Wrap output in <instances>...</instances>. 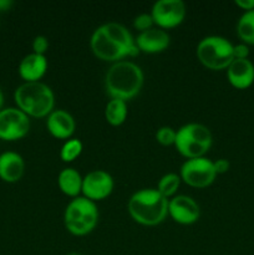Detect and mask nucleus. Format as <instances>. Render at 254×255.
Instances as JSON below:
<instances>
[{
	"mask_svg": "<svg viewBox=\"0 0 254 255\" xmlns=\"http://www.w3.org/2000/svg\"><path fill=\"white\" fill-rule=\"evenodd\" d=\"M25 162L17 152L0 153V178L7 183H15L24 176Z\"/></svg>",
	"mask_w": 254,
	"mask_h": 255,
	"instance_id": "nucleus-17",
	"label": "nucleus"
},
{
	"mask_svg": "<svg viewBox=\"0 0 254 255\" xmlns=\"http://www.w3.org/2000/svg\"><path fill=\"white\" fill-rule=\"evenodd\" d=\"M84 149V144L79 138H69L64 142L60 149V158L64 162H74L75 159L79 158Z\"/></svg>",
	"mask_w": 254,
	"mask_h": 255,
	"instance_id": "nucleus-22",
	"label": "nucleus"
},
{
	"mask_svg": "<svg viewBox=\"0 0 254 255\" xmlns=\"http://www.w3.org/2000/svg\"><path fill=\"white\" fill-rule=\"evenodd\" d=\"M236 5L241 9H243L244 11H251L254 10V0H236Z\"/></svg>",
	"mask_w": 254,
	"mask_h": 255,
	"instance_id": "nucleus-28",
	"label": "nucleus"
},
{
	"mask_svg": "<svg viewBox=\"0 0 254 255\" xmlns=\"http://www.w3.org/2000/svg\"><path fill=\"white\" fill-rule=\"evenodd\" d=\"M90 46L95 56L104 61L117 62L138 55L136 41L129 30L119 22H106L92 32Z\"/></svg>",
	"mask_w": 254,
	"mask_h": 255,
	"instance_id": "nucleus-1",
	"label": "nucleus"
},
{
	"mask_svg": "<svg viewBox=\"0 0 254 255\" xmlns=\"http://www.w3.org/2000/svg\"><path fill=\"white\" fill-rule=\"evenodd\" d=\"M227 77L236 89H248L254 82V64L249 59H234L227 67Z\"/></svg>",
	"mask_w": 254,
	"mask_h": 255,
	"instance_id": "nucleus-14",
	"label": "nucleus"
},
{
	"mask_svg": "<svg viewBox=\"0 0 254 255\" xmlns=\"http://www.w3.org/2000/svg\"><path fill=\"white\" fill-rule=\"evenodd\" d=\"M153 25H154V21L151 12H142V14H138L133 19V27L139 32H143V31H147V30L152 29Z\"/></svg>",
	"mask_w": 254,
	"mask_h": 255,
	"instance_id": "nucleus-24",
	"label": "nucleus"
},
{
	"mask_svg": "<svg viewBox=\"0 0 254 255\" xmlns=\"http://www.w3.org/2000/svg\"><path fill=\"white\" fill-rule=\"evenodd\" d=\"M177 131L169 126H162L157 129L156 132V139L159 144L162 146H174V141H176Z\"/></svg>",
	"mask_w": 254,
	"mask_h": 255,
	"instance_id": "nucleus-23",
	"label": "nucleus"
},
{
	"mask_svg": "<svg viewBox=\"0 0 254 255\" xmlns=\"http://www.w3.org/2000/svg\"><path fill=\"white\" fill-rule=\"evenodd\" d=\"M233 55H234V59H248V56H249L248 45L244 44V42L234 45Z\"/></svg>",
	"mask_w": 254,
	"mask_h": 255,
	"instance_id": "nucleus-26",
	"label": "nucleus"
},
{
	"mask_svg": "<svg viewBox=\"0 0 254 255\" xmlns=\"http://www.w3.org/2000/svg\"><path fill=\"white\" fill-rule=\"evenodd\" d=\"M168 216L176 223L189 226L198 221L201 209L198 203L192 197L179 194L168 199Z\"/></svg>",
	"mask_w": 254,
	"mask_h": 255,
	"instance_id": "nucleus-12",
	"label": "nucleus"
},
{
	"mask_svg": "<svg viewBox=\"0 0 254 255\" xmlns=\"http://www.w3.org/2000/svg\"><path fill=\"white\" fill-rule=\"evenodd\" d=\"M237 34L244 44L254 45V10L244 11L237 22Z\"/></svg>",
	"mask_w": 254,
	"mask_h": 255,
	"instance_id": "nucleus-20",
	"label": "nucleus"
},
{
	"mask_svg": "<svg viewBox=\"0 0 254 255\" xmlns=\"http://www.w3.org/2000/svg\"><path fill=\"white\" fill-rule=\"evenodd\" d=\"M179 177L188 186L206 188L213 183L217 177L214 162L206 156L186 159L179 171Z\"/></svg>",
	"mask_w": 254,
	"mask_h": 255,
	"instance_id": "nucleus-8",
	"label": "nucleus"
},
{
	"mask_svg": "<svg viewBox=\"0 0 254 255\" xmlns=\"http://www.w3.org/2000/svg\"><path fill=\"white\" fill-rule=\"evenodd\" d=\"M15 104L27 116L47 117L55 106V95L51 87L41 81L24 82L14 94Z\"/></svg>",
	"mask_w": 254,
	"mask_h": 255,
	"instance_id": "nucleus-4",
	"label": "nucleus"
},
{
	"mask_svg": "<svg viewBox=\"0 0 254 255\" xmlns=\"http://www.w3.org/2000/svg\"><path fill=\"white\" fill-rule=\"evenodd\" d=\"M12 6L11 0H0V11H6Z\"/></svg>",
	"mask_w": 254,
	"mask_h": 255,
	"instance_id": "nucleus-29",
	"label": "nucleus"
},
{
	"mask_svg": "<svg viewBox=\"0 0 254 255\" xmlns=\"http://www.w3.org/2000/svg\"><path fill=\"white\" fill-rule=\"evenodd\" d=\"M47 59L45 55L39 54H27L26 56L22 57L20 61L17 71H19L20 77L25 82H36L44 77L47 71Z\"/></svg>",
	"mask_w": 254,
	"mask_h": 255,
	"instance_id": "nucleus-16",
	"label": "nucleus"
},
{
	"mask_svg": "<svg viewBox=\"0 0 254 255\" xmlns=\"http://www.w3.org/2000/svg\"><path fill=\"white\" fill-rule=\"evenodd\" d=\"M144 75L141 67L128 60L114 62L105 76V89L111 99L128 101L139 94Z\"/></svg>",
	"mask_w": 254,
	"mask_h": 255,
	"instance_id": "nucleus-2",
	"label": "nucleus"
},
{
	"mask_svg": "<svg viewBox=\"0 0 254 255\" xmlns=\"http://www.w3.org/2000/svg\"><path fill=\"white\" fill-rule=\"evenodd\" d=\"M131 218L138 224L153 227L168 216V199L157 188H143L131 196L127 204Z\"/></svg>",
	"mask_w": 254,
	"mask_h": 255,
	"instance_id": "nucleus-3",
	"label": "nucleus"
},
{
	"mask_svg": "<svg viewBox=\"0 0 254 255\" xmlns=\"http://www.w3.org/2000/svg\"><path fill=\"white\" fill-rule=\"evenodd\" d=\"M127 102L111 99L105 107V119L111 126H121L127 119Z\"/></svg>",
	"mask_w": 254,
	"mask_h": 255,
	"instance_id": "nucleus-19",
	"label": "nucleus"
},
{
	"mask_svg": "<svg viewBox=\"0 0 254 255\" xmlns=\"http://www.w3.org/2000/svg\"><path fill=\"white\" fill-rule=\"evenodd\" d=\"M82 179L84 177L77 169L67 167L62 169L57 176V186L65 196L76 198L82 193Z\"/></svg>",
	"mask_w": 254,
	"mask_h": 255,
	"instance_id": "nucleus-18",
	"label": "nucleus"
},
{
	"mask_svg": "<svg viewBox=\"0 0 254 255\" xmlns=\"http://www.w3.org/2000/svg\"><path fill=\"white\" fill-rule=\"evenodd\" d=\"M212 143V132L204 125L191 122L177 129L174 147L187 159L204 157L211 149Z\"/></svg>",
	"mask_w": 254,
	"mask_h": 255,
	"instance_id": "nucleus-6",
	"label": "nucleus"
},
{
	"mask_svg": "<svg viewBox=\"0 0 254 255\" xmlns=\"http://www.w3.org/2000/svg\"><path fill=\"white\" fill-rule=\"evenodd\" d=\"M213 162H214V169H216L217 176H218V174L227 173V172L229 171V168H231V162L226 158H219Z\"/></svg>",
	"mask_w": 254,
	"mask_h": 255,
	"instance_id": "nucleus-27",
	"label": "nucleus"
},
{
	"mask_svg": "<svg viewBox=\"0 0 254 255\" xmlns=\"http://www.w3.org/2000/svg\"><path fill=\"white\" fill-rule=\"evenodd\" d=\"M66 255H82V254H80V253H69V254H66Z\"/></svg>",
	"mask_w": 254,
	"mask_h": 255,
	"instance_id": "nucleus-31",
	"label": "nucleus"
},
{
	"mask_svg": "<svg viewBox=\"0 0 254 255\" xmlns=\"http://www.w3.org/2000/svg\"><path fill=\"white\" fill-rule=\"evenodd\" d=\"M4 109V94H2V90L0 87V111Z\"/></svg>",
	"mask_w": 254,
	"mask_h": 255,
	"instance_id": "nucleus-30",
	"label": "nucleus"
},
{
	"mask_svg": "<svg viewBox=\"0 0 254 255\" xmlns=\"http://www.w3.org/2000/svg\"><path fill=\"white\" fill-rule=\"evenodd\" d=\"M99 222V208L96 202L80 196L72 198L65 208V228L72 236L82 237L91 233Z\"/></svg>",
	"mask_w": 254,
	"mask_h": 255,
	"instance_id": "nucleus-5",
	"label": "nucleus"
},
{
	"mask_svg": "<svg viewBox=\"0 0 254 255\" xmlns=\"http://www.w3.org/2000/svg\"><path fill=\"white\" fill-rule=\"evenodd\" d=\"M31 47L34 54L45 55L47 50H49V40H47V37L44 36V35H37V36H35L34 40H32Z\"/></svg>",
	"mask_w": 254,
	"mask_h": 255,
	"instance_id": "nucleus-25",
	"label": "nucleus"
},
{
	"mask_svg": "<svg viewBox=\"0 0 254 255\" xmlns=\"http://www.w3.org/2000/svg\"><path fill=\"white\" fill-rule=\"evenodd\" d=\"M233 46L226 37L211 35L198 42L196 54L203 66L218 71L227 69L234 60Z\"/></svg>",
	"mask_w": 254,
	"mask_h": 255,
	"instance_id": "nucleus-7",
	"label": "nucleus"
},
{
	"mask_svg": "<svg viewBox=\"0 0 254 255\" xmlns=\"http://www.w3.org/2000/svg\"><path fill=\"white\" fill-rule=\"evenodd\" d=\"M46 127L55 138L69 139L76 129V122L72 115L65 110H54L47 116Z\"/></svg>",
	"mask_w": 254,
	"mask_h": 255,
	"instance_id": "nucleus-15",
	"label": "nucleus"
},
{
	"mask_svg": "<svg viewBox=\"0 0 254 255\" xmlns=\"http://www.w3.org/2000/svg\"><path fill=\"white\" fill-rule=\"evenodd\" d=\"M187 7L182 0H158L153 4L151 15L159 29H173L182 24L186 17Z\"/></svg>",
	"mask_w": 254,
	"mask_h": 255,
	"instance_id": "nucleus-10",
	"label": "nucleus"
},
{
	"mask_svg": "<svg viewBox=\"0 0 254 255\" xmlns=\"http://www.w3.org/2000/svg\"><path fill=\"white\" fill-rule=\"evenodd\" d=\"M139 52L144 54H158L164 51L171 44V36L168 32L159 27H152L147 31L139 32L134 39Z\"/></svg>",
	"mask_w": 254,
	"mask_h": 255,
	"instance_id": "nucleus-13",
	"label": "nucleus"
},
{
	"mask_svg": "<svg viewBox=\"0 0 254 255\" xmlns=\"http://www.w3.org/2000/svg\"><path fill=\"white\" fill-rule=\"evenodd\" d=\"M114 178L104 169H94L82 179V196L90 201H102L112 193Z\"/></svg>",
	"mask_w": 254,
	"mask_h": 255,
	"instance_id": "nucleus-11",
	"label": "nucleus"
},
{
	"mask_svg": "<svg viewBox=\"0 0 254 255\" xmlns=\"http://www.w3.org/2000/svg\"><path fill=\"white\" fill-rule=\"evenodd\" d=\"M181 182L182 179L179 177V174L171 172V173H167L161 177V179L158 181V184H157V191L162 196L166 197L167 199H169L176 196L177 191H178L179 186H181Z\"/></svg>",
	"mask_w": 254,
	"mask_h": 255,
	"instance_id": "nucleus-21",
	"label": "nucleus"
},
{
	"mask_svg": "<svg viewBox=\"0 0 254 255\" xmlns=\"http://www.w3.org/2000/svg\"><path fill=\"white\" fill-rule=\"evenodd\" d=\"M30 119L17 107H6L0 111V139L17 141L27 134Z\"/></svg>",
	"mask_w": 254,
	"mask_h": 255,
	"instance_id": "nucleus-9",
	"label": "nucleus"
}]
</instances>
